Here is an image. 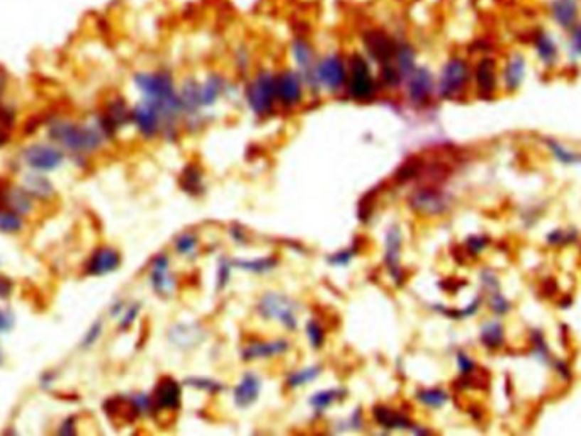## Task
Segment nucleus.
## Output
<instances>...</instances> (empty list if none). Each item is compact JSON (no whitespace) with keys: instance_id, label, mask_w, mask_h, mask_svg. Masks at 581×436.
Returning <instances> with one entry per match:
<instances>
[{"instance_id":"obj_26","label":"nucleus","mask_w":581,"mask_h":436,"mask_svg":"<svg viewBox=\"0 0 581 436\" xmlns=\"http://www.w3.org/2000/svg\"><path fill=\"white\" fill-rule=\"evenodd\" d=\"M481 342L488 348H498L503 343V328L500 322H486L481 328Z\"/></svg>"},{"instance_id":"obj_30","label":"nucleus","mask_w":581,"mask_h":436,"mask_svg":"<svg viewBox=\"0 0 581 436\" xmlns=\"http://www.w3.org/2000/svg\"><path fill=\"white\" fill-rule=\"evenodd\" d=\"M418 400L422 404L428 405V408H442V405L447 403V394L440 389H428L418 392Z\"/></svg>"},{"instance_id":"obj_15","label":"nucleus","mask_w":581,"mask_h":436,"mask_svg":"<svg viewBox=\"0 0 581 436\" xmlns=\"http://www.w3.org/2000/svg\"><path fill=\"white\" fill-rule=\"evenodd\" d=\"M275 95L286 107H292L301 100V82L294 73L286 72L275 78Z\"/></svg>"},{"instance_id":"obj_50","label":"nucleus","mask_w":581,"mask_h":436,"mask_svg":"<svg viewBox=\"0 0 581 436\" xmlns=\"http://www.w3.org/2000/svg\"><path fill=\"white\" fill-rule=\"evenodd\" d=\"M573 48L576 53L581 55V26L573 31Z\"/></svg>"},{"instance_id":"obj_48","label":"nucleus","mask_w":581,"mask_h":436,"mask_svg":"<svg viewBox=\"0 0 581 436\" xmlns=\"http://www.w3.org/2000/svg\"><path fill=\"white\" fill-rule=\"evenodd\" d=\"M484 243H486V239L484 238H471L469 241H467V248H469L473 253H478L484 248Z\"/></svg>"},{"instance_id":"obj_47","label":"nucleus","mask_w":581,"mask_h":436,"mask_svg":"<svg viewBox=\"0 0 581 436\" xmlns=\"http://www.w3.org/2000/svg\"><path fill=\"white\" fill-rule=\"evenodd\" d=\"M351 256H352L351 251H342V253H336V255L331 256L330 261L335 265H345L351 261Z\"/></svg>"},{"instance_id":"obj_20","label":"nucleus","mask_w":581,"mask_h":436,"mask_svg":"<svg viewBox=\"0 0 581 436\" xmlns=\"http://www.w3.org/2000/svg\"><path fill=\"white\" fill-rule=\"evenodd\" d=\"M400 250H401V233L400 228L393 226L386 234V255H384V261H386L388 268L393 277L400 282Z\"/></svg>"},{"instance_id":"obj_32","label":"nucleus","mask_w":581,"mask_h":436,"mask_svg":"<svg viewBox=\"0 0 581 436\" xmlns=\"http://www.w3.org/2000/svg\"><path fill=\"white\" fill-rule=\"evenodd\" d=\"M220 90H221V84L218 80H208V84L201 89V102H203V106H211L214 104V100L218 99V95H220Z\"/></svg>"},{"instance_id":"obj_36","label":"nucleus","mask_w":581,"mask_h":436,"mask_svg":"<svg viewBox=\"0 0 581 436\" xmlns=\"http://www.w3.org/2000/svg\"><path fill=\"white\" fill-rule=\"evenodd\" d=\"M306 333H308L309 342H311L314 348H320L323 342H325V331H323L320 322L309 321L308 326H306Z\"/></svg>"},{"instance_id":"obj_41","label":"nucleus","mask_w":581,"mask_h":436,"mask_svg":"<svg viewBox=\"0 0 581 436\" xmlns=\"http://www.w3.org/2000/svg\"><path fill=\"white\" fill-rule=\"evenodd\" d=\"M56 433H58V435H75L77 433L75 418H73V416L65 418V420L61 421V425L58 426V430H56Z\"/></svg>"},{"instance_id":"obj_17","label":"nucleus","mask_w":581,"mask_h":436,"mask_svg":"<svg viewBox=\"0 0 581 436\" xmlns=\"http://www.w3.org/2000/svg\"><path fill=\"white\" fill-rule=\"evenodd\" d=\"M432 89H434V82H432V75L427 70H413L410 73V85H408V95L415 104H422L430 97Z\"/></svg>"},{"instance_id":"obj_40","label":"nucleus","mask_w":581,"mask_h":436,"mask_svg":"<svg viewBox=\"0 0 581 436\" xmlns=\"http://www.w3.org/2000/svg\"><path fill=\"white\" fill-rule=\"evenodd\" d=\"M187 383H189V386L199 387V389H206L209 392H216V391L221 389L220 383L211 381V378H209V381H208V378H189Z\"/></svg>"},{"instance_id":"obj_21","label":"nucleus","mask_w":581,"mask_h":436,"mask_svg":"<svg viewBox=\"0 0 581 436\" xmlns=\"http://www.w3.org/2000/svg\"><path fill=\"white\" fill-rule=\"evenodd\" d=\"M476 85H478L479 95L489 97L496 89V70L491 60H483L476 68Z\"/></svg>"},{"instance_id":"obj_27","label":"nucleus","mask_w":581,"mask_h":436,"mask_svg":"<svg viewBox=\"0 0 581 436\" xmlns=\"http://www.w3.org/2000/svg\"><path fill=\"white\" fill-rule=\"evenodd\" d=\"M535 50L544 63H553L558 58V48L548 34H539L535 39Z\"/></svg>"},{"instance_id":"obj_43","label":"nucleus","mask_w":581,"mask_h":436,"mask_svg":"<svg viewBox=\"0 0 581 436\" xmlns=\"http://www.w3.org/2000/svg\"><path fill=\"white\" fill-rule=\"evenodd\" d=\"M56 382V374L53 370H48V372H43L41 377H39V386H41V389H51L53 387V383Z\"/></svg>"},{"instance_id":"obj_5","label":"nucleus","mask_w":581,"mask_h":436,"mask_svg":"<svg viewBox=\"0 0 581 436\" xmlns=\"http://www.w3.org/2000/svg\"><path fill=\"white\" fill-rule=\"evenodd\" d=\"M275 95V78L269 73H260L247 90V99L253 112L265 116L272 111Z\"/></svg>"},{"instance_id":"obj_18","label":"nucleus","mask_w":581,"mask_h":436,"mask_svg":"<svg viewBox=\"0 0 581 436\" xmlns=\"http://www.w3.org/2000/svg\"><path fill=\"white\" fill-rule=\"evenodd\" d=\"M289 348L287 342L284 339H274V342H257L248 344L243 350L245 360H260V359H270V356L281 355Z\"/></svg>"},{"instance_id":"obj_23","label":"nucleus","mask_w":581,"mask_h":436,"mask_svg":"<svg viewBox=\"0 0 581 436\" xmlns=\"http://www.w3.org/2000/svg\"><path fill=\"white\" fill-rule=\"evenodd\" d=\"M553 16L563 28H571L578 16V4L576 0H556L553 4Z\"/></svg>"},{"instance_id":"obj_22","label":"nucleus","mask_w":581,"mask_h":436,"mask_svg":"<svg viewBox=\"0 0 581 436\" xmlns=\"http://www.w3.org/2000/svg\"><path fill=\"white\" fill-rule=\"evenodd\" d=\"M374 418L378 421V425H381L383 428L388 430H406L412 426L408 416H405L400 411H393V409L386 408V405H378L374 409Z\"/></svg>"},{"instance_id":"obj_35","label":"nucleus","mask_w":581,"mask_h":436,"mask_svg":"<svg viewBox=\"0 0 581 436\" xmlns=\"http://www.w3.org/2000/svg\"><path fill=\"white\" fill-rule=\"evenodd\" d=\"M102 329H104L102 321H95L94 325H92L90 328L87 329V333L84 334V338H82L80 348H84V350H87V348L94 347V344L99 342L100 334H102Z\"/></svg>"},{"instance_id":"obj_13","label":"nucleus","mask_w":581,"mask_h":436,"mask_svg":"<svg viewBox=\"0 0 581 436\" xmlns=\"http://www.w3.org/2000/svg\"><path fill=\"white\" fill-rule=\"evenodd\" d=\"M21 187H23L34 200H41V202L53 199L55 195L53 182L43 175L41 172H33V170H31L29 173H26L23 177V182H21Z\"/></svg>"},{"instance_id":"obj_51","label":"nucleus","mask_w":581,"mask_h":436,"mask_svg":"<svg viewBox=\"0 0 581 436\" xmlns=\"http://www.w3.org/2000/svg\"><path fill=\"white\" fill-rule=\"evenodd\" d=\"M4 364V350H2V347H0V365Z\"/></svg>"},{"instance_id":"obj_42","label":"nucleus","mask_w":581,"mask_h":436,"mask_svg":"<svg viewBox=\"0 0 581 436\" xmlns=\"http://www.w3.org/2000/svg\"><path fill=\"white\" fill-rule=\"evenodd\" d=\"M491 307L496 314H505L506 311H508L510 304L506 303V300L501 298L500 294H495V295H493V299H491Z\"/></svg>"},{"instance_id":"obj_25","label":"nucleus","mask_w":581,"mask_h":436,"mask_svg":"<svg viewBox=\"0 0 581 436\" xmlns=\"http://www.w3.org/2000/svg\"><path fill=\"white\" fill-rule=\"evenodd\" d=\"M24 229V217L7 207H0V233L19 234Z\"/></svg>"},{"instance_id":"obj_11","label":"nucleus","mask_w":581,"mask_h":436,"mask_svg":"<svg viewBox=\"0 0 581 436\" xmlns=\"http://www.w3.org/2000/svg\"><path fill=\"white\" fill-rule=\"evenodd\" d=\"M410 206L422 214H442L447 209V199L440 192L432 189H420L410 197Z\"/></svg>"},{"instance_id":"obj_39","label":"nucleus","mask_w":581,"mask_h":436,"mask_svg":"<svg viewBox=\"0 0 581 436\" xmlns=\"http://www.w3.org/2000/svg\"><path fill=\"white\" fill-rule=\"evenodd\" d=\"M14 328V316L7 309H0V334H6Z\"/></svg>"},{"instance_id":"obj_14","label":"nucleus","mask_w":581,"mask_h":436,"mask_svg":"<svg viewBox=\"0 0 581 436\" xmlns=\"http://www.w3.org/2000/svg\"><path fill=\"white\" fill-rule=\"evenodd\" d=\"M316 78L323 85L329 87L330 90H336L343 85L345 82V67L343 62L336 56L323 60L316 68Z\"/></svg>"},{"instance_id":"obj_8","label":"nucleus","mask_w":581,"mask_h":436,"mask_svg":"<svg viewBox=\"0 0 581 436\" xmlns=\"http://www.w3.org/2000/svg\"><path fill=\"white\" fill-rule=\"evenodd\" d=\"M119 267H121L119 251H116L114 248L104 246L92 253L89 261H87L85 265V272L87 276L102 277L109 276V273H114Z\"/></svg>"},{"instance_id":"obj_44","label":"nucleus","mask_w":581,"mask_h":436,"mask_svg":"<svg viewBox=\"0 0 581 436\" xmlns=\"http://www.w3.org/2000/svg\"><path fill=\"white\" fill-rule=\"evenodd\" d=\"M459 360V367H461V372L462 374H471L474 370V361L469 359V356H466L464 353H459L457 356Z\"/></svg>"},{"instance_id":"obj_45","label":"nucleus","mask_w":581,"mask_h":436,"mask_svg":"<svg viewBox=\"0 0 581 436\" xmlns=\"http://www.w3.org/2000/svg\"><path fill=\"white\" fill-rule=\"evenodd\" d=\"M228 277H230V263L226 260H223L220 265V273H218V287H225Z\"/></svg>"},{"instance_id":"obj_9","label":"nucleus","mask_w":581,"mask_h":436,"mask_svg":"<svg viewBox=\"0 0 581 436\" xmlns=\"http://www.w3.org/2000/svg\"><path fill=\"white\" fill-rule=\"evenodd\" d=\"M153 411H172L181 405V386L174 378L165 377L156 383L151 396Z\"/></svg>"},{"instance_id":"obj_3","label":"nucleus","mask_w":581,"mask_h":436,"mask_svg":"<svg viewBox=\"0 0 581 436\" xmlns=\"http://www.w3.org/2000/svg\"><path fill=\"white\" fill-rule=\"evenodd\" d=\"M19 158L33 172L50 173L65 163V151L55 143H33L21 150Z\"/></svg>"},{"instance_id":"obj_1","label":"nucleus","mask_w":581,"mask_h":436,"mask_svg":"<svg viewBox=\"0 0 581 436\" xmlns=\"http://www.w3.org/2000/svg\"><path fill=\"white\" fill-rule=\"evenodd\" d=\"M46 134L51 143H55L75 160H82L84 156L100 150L109 138L99 117L84 124L67 117H55L48 123Z\"/></svg>"},{"instance_id":"obj_4","label":"nucleus","mask_w":581,"mask_h":436,"mask_svg":"<svg viewBox=\"0 0 581 436\" xmlns=\"http://www.w3.org/2000/svg\"><path fill=\"white\" fill-rule=\"evenodd\" d=\"M259 311L264 317L279 321L286 326L287 329H296L298 325V314H296L294 300L286 298V295L269 292L259 303Z\"/></svg>"},{"instance_id":"obj_24","label":"nucleus","mask_w":581,"mask_h":436,"mask_svg":"<svg viewBox=\"0 0 581 436\" xmlns=\"http://www.w3.org/2000/svg\"><path fill=\"white\" fill-rule=\"evenodd\" d=\"M526 75V62L522 56H513L505 68V85L508 90H517Z\"/></svg>"},{"instance_id":"obj_33","label":"nucleus","mask_w":581,"mask_h":436,"mask_svg":"<svg viewBox=\"0 0 581 436\" xmlns=\"http://www.w3.org/2000/svg\"><path fill=\"white\" fill-rule=\"evenodd\" d=\"M182 185L187 192H198L201 189V173L196 167L186 168L182 175Z\"/></svg>"},{"instance_id":"obj_19","label":"nucleus","mask_w":581,"mask_h":436,"mask_svg":"<svg viewBox=\"0 0 581 436\" xmlns=\"http://www.w3.org/2000/svg\"><path fill=\"white\" fill-rule=\"evenodd\" d=\"M260 394V378L253 374H245V377L242 378V382L238 383V387L235 389V404L240 405V408H248L259 399Z\"/></svg>"},{"instance_id":"obj_12","label":"nucleus","mask_w":581,"mask_h":436,"mask_svg":"<svg viewBox=\"0 0 581 436\" xmlns=\"http://www.w3.org/2000/svg\"><path fill=\"white\" fill-rule=\"evenodd\" d=\"M150 282H151L153 290H155L159 295H161V298H167V295H170L174 292L176 280H174L172 273H170L169 258L165 255H159L155 260L151 261Z\"/></svg>"},{"instance_id":"obj_31","label":"nucleus","mask_w":581,"mask_h":436,"mask_svg":"<svg viewBox=\"0 0 581 436\" xmlns=\"http://www.w3.org/2000/svg\"><path fill=\"white\" fill-rule=\"evenodd\" d=\"M235 265L240 268H243L245 272H252V273H264L270 270L275 265V260L272 258H259V260H252V261H235Z\"/></svg>"},{"instance_id":"obj_16","label":"nucleus","mask_w":581,"mask_h":436,"mask_svg":"<svg viewBox=\"0 0 581 436\" xmlns=\"http://www.w3.org/2000/svg\"><path fill=\"white\" fill-rule=\"evenodd\" d=\"M34 202H36V200L31 197L28 192H26L21 185H14L4 192V204H6V207L23 217L33 214L34 207H36Z\"/></svg>"},{"instance_id":"obj_2","label":"nucleus","mask_w":581,"mask_h":436,"mask_svg":"<svg viewBox=\"0 0 581 436\" xmlns=\"http://www.w3.org/2000/svg\"><path fill=\"white\" fill-rule=\"evenodd\" d=\"M134 85L142 92L143 102L155 107L161 119H174L182 111V102L176 95L172 78L167 73H137Z\"/></svg>"},{"instance_id":"obj_37","label":"nucleus","mask_w":581,"mask_h":436,"mask_svg":"<svg viewBox=\"0 0 581 436\" xmlns=\"http://www.w3.org/2000/svg\"><path fill=\"white\" fill-rule=\"evenodd\" d=\"M198 246V239H196L194 234H182V236H178V239L176 241V248L178 253H183V255H187V253L194 251V248Z\"/></svg>"},{"instance_id":"obj_28","label":"nucleus","mask_w":581,"mask_h":436,"mask_svg":"<svg viewBox=\"0 0 581 436\" xmlns=\"http://www.w3.org/2000/svg\"><path fill=\"white\" fill-rule=\"evenodd\" d=\"M342 396H343L342 391H336V389L321 391V392H316V394L309 399V404H311V408L316 409V411H325L326 408H330V405L334 404L336 399L342 398Z\"/></svg>"},{"instance_id":"obj_49","label":"nucleus","mask_w":581,"mask_h":436,"mask_svg":"<svg viewBox=\"0 0 581 436\" xmlns=\"http://www.w3.org/2000/svg\"><path fill=\"white\" fill-rule=\"evenodd\" d=\"M124 309H126L124 303H122V300H116V303L111 306V309H109V312H111L112 317H117L124 312Z\"/></svg>"},{"instance_id":"obj_46","label":"nucleus","mask_w":581,"mask_h":436,"mask_svg":"<svg viewBox=\"0 0 581 436\" xmlns=\"http://www.w3.org/2000/svg\"><path fill=\"white\" fill-rule=\"evenodd\" d=\"M12 294V282L6 277H0V299L6 300Z\"/></svg>"},{"instance_id":"obj_34","label":"nucleus","mask_w":581,"mask_h":436,"mask_svg":"<svg viewBox=\"0 0 581 436\" xmlns=\"http://www.w3.org/2000/svg\"><path fill=\"white\" fill-rule=\"evenodd\" d=\"M549 148H550V151H553V155L556 156L559 161H563V163L570 165V163H578V161H581L580 155H576V153H573V151L566 150V148L558 145V143L549 141Z\"/></svg>"},{"instance_id":"obj_29","label":"nucleus","mask_w":581,"mask_h":436,"mask_svg":"<svg viewBox=\"0 0 581 436\" xmlns=\"http://www.w3.org/2000/svg\"><path fill=\"white\" fill-rule=\"evenodd\" d=\"M320 374H321L320 365H313V367L303 369V370H299V372L289 375V378H287V383H289L292 389H296V387L306 386V383L313 382L314 378H316Z\"/></svg>"},{"instance_id":"obj_7","label":"nucleus","mask_w":581,"mask_h":436,"mask_svg":"<svg viewBox=\"0 0 581 436\" xmlns=\"http://www.w3.org/2000/svg\"><path fill=\"white\" fill-rule=\"evenodd\" d=\"M348 92L356 100H367L374 95V78L371 75L364 58H361V56H353L352 58Z\"/></svg>"},{"instance_id":"obj_10","label":"nucleus","mask_w":581,"mask_h":436,"mask_svg":"<svg viewBox=\"0 0 581 436\" xmlns=\"http://www.w3.org/2000/svg\"><path fill=\"white\" fill-rule=\"evenodd\" d=\"M160 121L161 116L159 114L155 107H151L150 104L146 102H139L137 107L131 109V123L137 126L139 133L145 138H153L160 129Z\"/></svg>"},{"instance_id":"obj_6","label":"nucleus","mask_w":581,"mask_h":436,"mask_svg":"<svg viewBox=\"0 0 581 436\" xmlns=\"http://www.w3.org/2000/svg\"><path fill=\"white\" fill-rule=\"evenodd\" d=\"M467 78H469V68H467V65L462 62V60L457 58L451 60L442 70V77H440L439 84L440 95L445 99L457 97V95L464 90Z\"/></svg>"},{"instance_id":"obj_38","label":"nucleus","mask_w":581,"mask_h":436,"mask_svg":"<svg viewBox=\"0 0 581 436\" xmlns=\"http://www.w3.org/2000/svg\"><path fill=\"white\" fill-rule=\"evenodd\" d=\"M138 312H139V304H133V306H129L128 309H124V312L121 314V321H119V329H128L131 325H133V321L138 317Z\"/></svg>"}]
</instances>
